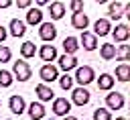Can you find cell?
Segmentation results:
<instances>
[{
  "mask_svg": "<svg viewBox=\"0 0 130 120\" xmlns=\"http://www.w3.org/2000/svg\"><path fill=\"white\" fill-rule=\"evenodd\" d=\"M12 77H16L18 81H28L30 79V75H32V69H30V65L24 61V59H18L14 65H12Z\"/></svg>",
  "mask_w": 130,
  "mask_h": 120,
  "instance_id": "obj_1",
  "label": "cell"
},
{
  "mask_svg": "<svg viewBox=\"0 0 130 120\" xmlns=\"http://www.w3.org/2000/svg\"><path fill=\"white\" fill-rule=\"evenodd\" d=\"M73 79L77 83H81V87H83V85H87V83H91L95 79V73H93V69L89 65H83V67H77L75 69V77Z\"/></svg>",
  "mask_w": 130,
  "mask_h": 120,
  "instance_id": "obj_2",
  "label": "cell"
},
{
  "mask_svg": "<svg viewBox=\"0 0 130 120\" xmlns=\"http://www.w3.org/2000/svg\"><path fill=\"white\" fill-rule=\"evenodd\" d=\"M39 75H41V79H43V83H45V85H47V83H51V81H55V79H59V71H57V67H55V65H51V63H45V65L41 67Z\"/></svg>",
  "mask_w": 130,
  "mask_h": 120,
  "instance_id": "obj_3",
  "label": "cell"
},
{
  "mask_svg": "<svg viewBox=\"0 0 130 120\" xmlns=\"http://www.w3.org/2000/svg\"><path fill=\"white\" fill-rule=\"evenodd\" d=\"M39 37H41L45 43L55 41V37H57V28H55V24H53V22H41V24H39Z\"/></svg>",
  "mask_w": 130,
  "mask_h": 120,
  "instance_id": "obj_4",
  "label": "cell"
},
{
  "mask_svg": "<svg viewBox=\"0 0 130 120\" xmlns=\"http://www.w3.org/2000/svg\"><path fill=\"white\" fill-rule=\"evenodd\" d=\"M53 112L57 116H69L71 112V102L67 98H55L53 100Z\"/></svg>",
  "mask_w": 130,
  "mask_h": 120,
  "instance_id": "obj_5",
  "label": "cell"
},
{
  "mask_svg": "<svg viewBox=\"0 0 130 120\" xmlns=\"http://www.w3.org/2000/svg\"><path fill=\"white\" fill-rule=\"evenodd\" d=\"M106 106H108V110H122L124 108V96L118 92H110L106 96Z\"/></svg>",
  "mask_w": 130,
  "mask_h": 120,
  "instance_id": "obj_6",
  "label": "cell"
},
{
  "mask_svg": "<svg viewBox=\"0 0 130 120\" xmlns=\"http://www.w3.org/2000/svg\"><path fill=\"white\" fill-rule=\"evenodd\" d=\"M8 108H10V112L12 114H22L24 110H26V102H24V98L22 96H10V100H8Z\"/></svg>",
  "mask_w": 130,
  "mask_h": 120,
  "instance_id": "obj_7",
  "label": "cell"
},
{
  "mask_svg": "<svg viewBox=\"0 0 130 120\" xmlns=\"http://www.w3.org/2000/svg\"><path fill=\"white\" fill-rule=\"evenodd\" d=\"M77 41L83 45L85 51H93V49H98V37H95L93 33L83 31V33H81V39H77Z\"/></svg>",
  "mask_w": 130,
  "mask_h": 120,
  "instance_id": "obj_8",
  "label": "cell"
},
{
  "mask_svg": "<svg viewBox=\"0 0 130 120\" xmlns=\"http://www.w3.org/2000/svg\"><path fill=\"white\" fill-rule=\"evenodd\" d=\"M57 61H59V67L67 73V71H71V69H77V57L75 55H61V57H57Z\"/></svg>",
  "mask_w": 130,
  "mask_h": 120,
  "instance_id": "obj_9",
  "label": "cell"
},
{
  "mask_svg": "<svg viewBox=\"0 0 130 120\" xmlns=\"http://www.w3.org/2000/svg\"><path fill=\"white\" fill-rule=\"evenodd\" d=\"M108 33H112L110 20H108V18H98V20L93 22V35H95V37H106Z\"/></svg>",
  "mask_w": 130,
  "mask_h": 120,
  "instance_id": "obj_10",
  "label": "cell"
},
{
  "mask_svg": "<svg viewBox=\"0 0 130 120\" xmlns=\"http://www.w3.org/2000/svg\"><path fill=\"white\" fill-rule=\"evenodd\" d=\"M71 102L77 104V106H85L89 102V92L85 87H75L73 94H71Z\"/></svg>",
  "mask_w": 130,
  "mask_h": 120,
  "instance_id": "obj_11",
  "label": "cell"
},
{
  "mask_svg": "<svg viewBox=\"0 0 130 120\" xmlns=\"http://www.w3.org/2000/svg\"><path fill=\"white\" fill-rule=\"evenodd\" d=\"M6 31H10V35L18 39V37H24V33H26V24H24L22 20H18V18H12Z\"/></svg>",
  "mask_w": 130,
  "mask_h": 120,
  "instance_id": "obj_12",
  "label": "cell"
},
{
  "mask_svg": "<svg viewBox=\"0 0 130 120\" xmlns=\"http://www.w3.org/2000/svg\"><path fill=\"white\" fill-rule=\"evenodd\" d=\"M112 37H114L116 43H126L128 37H130V28H128V24H116V28L112 31Z\"/></svg>",
  "mask_w": 130,
  "mask_h": 120,
  "instance_id": "obj_13",
  "label": "cell"
},
{
  "mask_svg": "<svg viewBox=\"0 0 130 120\" xmlns=\"http://www.w3.org/2000/svg\"><path fill=\"white\" fill-rule=\"evenodd\" d=\"M35 94L39 96L41 104H43V102H51V100H55V94H53V89H51L49 85H45V83H39V85L35 87Z\"/></svg>",
  "mask_w": 130,
  "mask_h": 120,
  "instance_id": "obj_14",
  "label": "cell"
},
{
  "mask_svg": "<svg viewBox=\"0 0 130 120\" xmlns=\"http://www.w3.org/2000/svg\"><path fill=\"white\" fill-rule=\"evenodd\" d=\"M87 24H89V18H87V14H83V12H77V14H73L71 16V26L73 28H77V31H85L87 28Z\"/></svg>",
  "mask_w": 130,
  "mask_h": 120,
  "instance_id": "obj_15",
  "label": "cell"
},
{
  "mask_svg": "<svg viewBox=\"0 0 130 120\" xmlns=\"http://www.w3.org/2000/svg\"><path fill=\"white\" fill-rule=\"evenodd\" d=\"M39 57H41L45 63H51V61L57 59V49H55L53 45H43V47L39 49Z\"/></svg>",
  "mask_w": 130,
  "mask_h": 120,
  "instance_id": "obj_16",
  "label": "cell"
},
{
  "mask_svg": "<svg viewBox=\"0 0 130 120\" xmlns=\"http://www.w3.org/2000/svg\"><path fill=\"white\" fill-rule=\"evenodd\" d=\"M28 116H30V120H43L45 118V106L41 102L28 104Z\"/></svg>",
  "mask_w": 130,
  "mask_h": 120,
  "instance_id": "obj_17",
  "label": "cell"
},
{
  "mask_svg": "<svg viewBox=\"0 0 130 120\" xmlns=\"http://www.w3.org/2000/svg\"><path fill=\"white\" fill-rule=\"evenodd\" d=\"M114 83H116V79H114V75H110V73H102V75L98 77V87L104 89V92H110V89L114 87Z\"/></svg>",
  "mask_w": 130,
  "mask_h": 120,
  "instance_id": "obj_18",
  "label": "cell"
},
{
  "mask_svg": "<svg viewBox=\"0 0 130 120\" xmlns=\"http://www.w3.org/2000/svg\"><path fill=\"white\" fill-rule=\"evenodd\" d=\"M49 14H51L53 20L63 18V14H65V4H63V2H51V4H49Z\"/></svg>",
  "mask_w": 130,
  "mask_h": 120,
  "instance_id": "obj_19",
  "label": "cell"
},
{
  "mask_svg": "<svg viewBox=\"0 0 130 120\" xmlns=\"http://www.w3.org/2000/svg\"><path fill=\"white\" fill-rule=\"evenodd\" d=\"M43 22V12L39 10V8H28V12H26V22L24 24H41Z\"/></svg>",
  "mask_w": 130,
  "mask_h": 120,
  "instance_id": "obj_20",
  "label": "cell"
},
{
  "mask_svg": "<svg viewBox=\"0 0 130 120\" xmlns=\"http://www.w3.org/2000/svg\"><path fill=\"white\" fill-rule=\"evenodd\" d=\"M63 49H65V55H75V51L79 49V41H77L75 37H65Z\"/></svg>",
  "mask_w": 130,
  "mask_h": 120,
  "instance_id": "obj_21",
  "label": "cell"
},
{
  "mask_svg": "<svg viewBox=\"0 0 130 120\" xmlns=\"http://www.w3.org/2000/svg\"><path fill=\"white\" fill-rule=\"evenodd\" d=\"M116 79L118 81H124V83L130 79V65L128 63H120L116 67Z\"/></svg>",
  "mask_w": 130,
  "mask_h": 120,
  "instance_id": "obj_22",
  "label": "cell"
},
{
  "mask_svg": "<svg viewBox=\"0 0 130 120\" xmlns=\"http://www.w3.org/2000/svg\"><path fill=\"white\" fill-rule=\"evenodd\" d=\"M35 53H37V45L32 41H24L22 47H20V55L24 59H30V57H35Z\"/></svg>",
  "mask_w": 130,
  "mask_h": 120,
  "instance_id": "obj_23",
  "label": "cell"
},
{
  "mask_svg": "<svg viewBox=\"0 0 130 120\" xmlns=\"http://www.w3.org/2000/svg\"><path fill=\"white\" fill-rule=\"evenodd\" d=\"M100 55H102V59L110 61V59L116 57V47H114L112 43H104V45L100 47Z\"/></svg>",
  "mask_w": 130,
  "mask_h": 120,
  "instance_id": "obj_24",
  "label": "cell"
},
{
  "mask_svg": "<svg viewBox=\"0 0 130 120\" xmlns=\"http://www.w3.org/2000/svg\"><path fill=\"white\" fill-rule=\"evenodd\" d=\"M122 8H128V4H122V2H112V4H110V18H112V20L122 18Z\"/></svg>",
  "mask_w": 130,
  "mask_h": 120,
  "instance_id": "obj_25",
  "label": "cell"
},
{
  "mask_svg": "<svg viewBox=\"0 0 130 120\" xmlns=\"http://www.w3.org/2000/svg\"><path fill=\"white\" fill-rule=\"evenodd\" d=\"M116 57H118L122 63H128V57H130V49H128V45L116 47Z\"/></svg>",
  "mask_w": 130,
  "mask_h": 120,
  "instance_id": "obj_26",
  "label": "cell"
},
{
  "mask_svg": "<svg viewBox=\"0 0 130 120\" xmlns=\"http://www.w3.org/2000/svg\"><path fill=\"white\" fill-rule=\"evenodd\" d=\"M12 73L10 71H6V69H2L0 71V87H10L12 85Z\"/></svg>",
  "mask_w": 130,
  "mask_h": 120,
  "instance_id": "obj_27",
  "label": "cell"
},
{
  "mask_svg": "<svg viewBox=\"0 0 130 120\" xmlns=\"http://www.w3.org/2000/svg\"><path fill=\"white\" fill-rule=\"evenodd\" d=\"M93 120H112V114L108 108H95L93 110Z\"/></svg>",
  "mask_w": 130,
  "mask_h": 120,
  "instance_id": "obj_28",
  "label": "cell"
},
{
  "mask_svg": "<svg viewBox=\"0 0 130 120\" xmlns=\"http://www.w3.org/2000/svg\"><path fill=\"white\" fill-rule=\"evenodd\" d=\"M59 85H61L63 89H71V87H73V77L65 73L63 77H59Z\"/></svg>",
  "mask_w": 130,
  "mask_h": 120,
  "instance_id": "obj_29",
  "label": "cell"
},
{
  "mask_svg": "<svg viewBox=\"0 0 130 120\" xmlns=\"http://www.w3.org/2000/svg\"><path fill=\"white\" fill-rule=\"evenodd\" d=\"M10 57H12V51H10L8 47L0 45V63H8V61H10Z\"/></svg>",
  "mask_w": 130,
  "mask_h": 120,
  "instance_id": "obj_30",
  "label": "cell"
},
{
  "mask_svg": "<svg viewBox=\"0 0 130 120\" xmlns=\"http://www.w3.org/2000/svg\"><path fill=\"white\" fill-rule=\"evenodd\" d=\"M71 10H73V14H77V12H83V2H79V0L71 2Z\"/></svg>",
  "mask_w": 130,
  "mask_h": 120,
  "instance_id": "obj_31",
  "label": "cell"
},
{
  "mask_svg": "<svg viewBox=\"0 0 130 120\" xmlns=\"http://www.w3.org/2000/svg\"><path fill=\"white\" fill-rule=\"evenodd\" d=\"M30 4H32L30 0H18V2H16L18 8H30Z\"/></svg>",
  "mask_w": 130,
  "mask_h": 120,
  "instance_id": "obj_32",
  "label": "cell"
},
{
  "mask_svg": "<svg viewBox=\"0 0 130 120\" xmlns=\"http://www.w3.org/2000/svg\"><path fill=\"white\" fill-rule=\"evenodd\" d=\"M6 37H8V31H6V28H4L2 24H0V45H2L4 41H6Z\"/></svg>",
  "mask_w": 130,
  "mask_h": 120,
  "instance_id": "obj_33",
  "label": "cell"
},
{
  "mask_svg": "<svg viewBox=\"0 0 130 120\" xmlns=\"http://www.w3.org/2000/svg\"><path fill=\"white\" fill-rule=\"evenodd\" d=\"M10 4H12L10 0H0V8H8Z\"/></svg>",
  "mask_w": 130,
  "mask_h": 120,
  "instance_id": "obj_34",
  "label": "cell"
},
{
  "mask_svg": "<svg viewBox=\"0 0 130 120\" xmlns=\"http://www.w3.org/2000/svg\"><path fill=\"white\" fill-rule=\"evenodd\" d=\"M63 120H77V118H75V116H65Z\"/></svg>",
  "mask_w": 130,
  "mask_h": 120,
  "instance_id": "obj_35",
  "label": "cell"
},
{
  "mask_svg": "<svg viewBox=\"0 0 130 120\" xmlns=\"http://www.w3.org/2000/svg\"><path fill=\"white\" fill-rule=\"evenodd\" d=\"M116 120H126V118H122V116H120V118H116Z\"/></svg>",
  "mask_w": 130,
  "mask_h": 120,
  "instance_id": "obj_36",
  "label": "cell"
},
{
  "mask_svg": "<svg viewBox=\"0 0 130 120\" xmlns=\"http://www.w3.org/2000/svg\"><path fill=\"white\" fill-rule=\"evenodd\" d=\"M0 106H2V102H0Z\"/></svg>",
  "mask_w": 130,
  "mask_h": 120,
  "instance_id": "obj_37",
  "label": "cell"
}]
</instances>
